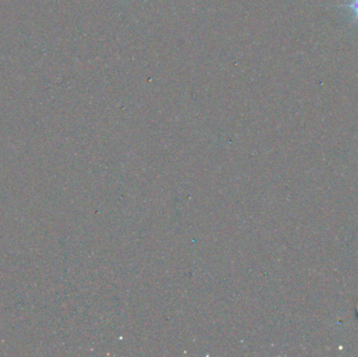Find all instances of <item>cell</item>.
I'll return each instance as SVG.
<instances>
[{"label":"cell","instance_id":"obj_1","mask_svg":"<svg viewBox=\"0 0 358 357\" xmlns=\"http://www.w3.org/2000/svg\"><path fill=\"white\" fill-rule=\"evenodd\" d=\"M348 8H350L353 12H354V15H355V17L358 19V0H353V3L346 6Z\"/></svg>","mask_w":358,"mask_h":357}]
</instances>
